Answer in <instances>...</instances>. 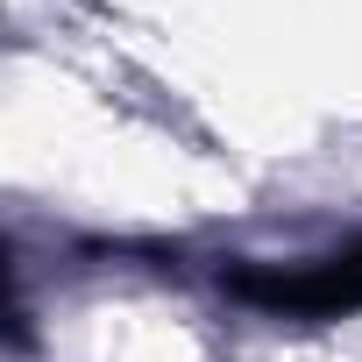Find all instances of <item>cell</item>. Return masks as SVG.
I'll return each instance as SVG.
<instances>
[{
  "mask_svg": "<svg viewBox=\"0 0 362 362\" xmlns=\"http://www.w3.org/2000/svg\"><path fill=\"white\" fill-rule=\"evenodd\" d=\"M228 291L242 305H263V313H284V320H341V313L362 305V242L305 256L291 270L242 263V270H228Z\"/></svg>",
  "mask_w": 362,
  "mask_h": 362,
  "instance_id": "cell-1",
  "label": "cell"
}]
</instances>
